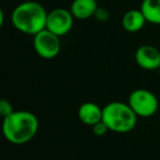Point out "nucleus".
<instances>
[{
	"instance_id": "10",
	"label": "nucleus",
	"mask_w": 160,
	"mask_h": 160,
	"mask_svg": "<svg viewBox=\"0 0 160 160\" xmlns=\"http://www.w3.org/2000/svg\"><path fill=\"white\" fill-rule=\"evenodd\" d=\"M146 22L147 20L140 9L129 10L122 18L123 29L129 33H136V32L140 31Z\"/></svg>"
},
{
	"instance_id": "6",
	"label": "nucleus",
	"mask_w": 160,
	"mask_h": 160,
	"mask_svg": "<svg viewBox=\"0 0 160 160\" xmlns=\"http://www.w3.org/2000/svg\"><path fill=\"white\" fill-rule=\"evenodd\" d=\"M73 16L70 10L56 8L47 14L46 29L58 36H64L71 31L73 25Z\"/></svg>"
},
{
	"instance_id": "3",
	"label": "nucleus",
	"mask_w": 160,
	"mask_h": 160,
	"mask_svg": "<svg viewBox=\"0 0 160 160\" xmlns=\"http://www.w3.org/2000/svg\"><path fill=\"white\" fill-rule=\"evenodd\" d=\"M138 116L128 103L112 101L103 107L102 121L110 132L124 134L133 131L137 124Z\"/></svg>"
},
{
	"instance_id": "8",
	"label": "nucleus",
	"mask_w": 160,
	"mask_h": 160,
	"mask_svg": "<svg viewBox=\"0 0 160 160\" xmlns=\"http://www.w3.org/2000/svg\"><path fill=\"white\" fill-rule=\"evenodd\" d=\"M78 118L80 122L88 126H93L94 124L101 122L103 118V108L91 101H88L80 105L78 109Z\"/></svg>"
},
{
	"instance_id": "13",
	"label": "nucleus",
	"mask_w": 160,
	"mask_h": 160,
	"mask_svg": "<svg viewBox=\"0 0 160 160\" xmlns=\"http://www.w3.org/2000/svg\"><path fill=\"white\" fill-rule=\"evenodd\" d=\"M108 132H110V131H109V128H108V126L105 125V123L103 122V121L97 123V124H94L93 126H92V133H93V135L98 136V137H102V136H104Z\"/></svg>"
},
{
	"instance_id": "12",
	"label": "nucleus",
	"mask_w": 160,
	"mask_h": 160,
	"mask_svg": "<svg viewBox=\"0 0 160 160\" xmlns=\"http://www.w3.org/2000/svg\"><path fill=\"white\" fill-rule=\"evenodd\" d=\"M13 112L14 109L9 100H7V99H1L0 100V115H1V118H7Z\"/></svg>"
},
{
	"instance_id": "2",
	"label": "nucleus",
	"mask_w": 160,
	"mask_h": 160,
	"mask_svg": "<svg viewBox=\"0 0 160 160\" xmlns=\"http://www.w3.org/2000/svg\"><path fill=\"white\" fill-rule=\"evenodd\" d=\"M48 12L36 1H24L18 5L11 13L12 25L18 31L29 35H35L46 29Z\"/></svg>"
},
{
	"instance_id": "5",
	"label": "nucleus",
	"mask_w": 160,
	"mask_h": 160,
	"mask_svg": "<svg viewBox=\"0 0 160 160\" xmlns=\"http://www.w3.org/2000/svg\"><path fill=\"white\" fill-rule=\"evenodd\" d=\"M33 47L35 53L44 59H53L58 56L62 49L60 36L54 34L49 30L44 29L34 35Z\"/></svg>"
},
{
	"instance_id": "4",
	"label": "nucleus",
	"mask_w": 160,
	"mask_h": 160,
	"mask_svg": "<svg viewBox=\"0 0 160 160\" xmlns=\"http://www.w3.org/2000/svg\"><path fill=\"white\" fill-rule=\"evenodd\" d=\"M127 103L138 118H151L159 109V100L150 90L136 89L129 93Z\"/></svg>"
},
{
	"instance_id": "11",
	"label": "nucleus",
	"mask_w": 160,
	"mask_h": 160,
	"mask_svg": "<svg viewBox=\"0 0 160 160\" xmlns=\"http://www.w3.org/2000/svg\"><path fill=\"white\" fill-rule=\"evenodd\" d=\"M140 10L147 22L160 24V0H142Z\"/></svg>"
},
{
	"instance_id": "1",
	"label": "nucleus",
	"mask_w": 160,
	"mask_h": 160,
	"mask_svg": "<svg viewBox=\"0 0 160 160\" xmlns=\"http://www.w3.org/2000/svg\"><path fill=\"white\" fill-rule=\"evenodd\" d=\"M38 116L27 110H18L2 118V134L13 145H24L31 142L38 134Z\"/></svg>"
},
{
	"instance_id": "9",
	"label": "nucleus",
	"mask_w": 160,
	"mask_h": 160,
	"mask_svg": "<svg viewBox=\"0 0 160 160\" xmlns=\"http://www.w3.org/2000/svg\"><path fill=\"white\" fill-rule=\"evenodd\" d=\"M97 0H72L70 12L73 18L78 20H87L96 14L98 11Z\"/></svg>"
},
{
	"instance_id": "7",
	"label": "nucleus",
	"mask_w": 160,
	"mask_h": 160,
	"mask_svg": "<svg viewBox=\"0 0 160 160\" xmlns=\"http://www.w3.org/2000/svg\"><path fill=\"white\" fill-rule=\"evenodd\" d=\"M135 62L142 69H160V51L152 45H142L135 52Z\"/></svg>"
}]
</instances>
